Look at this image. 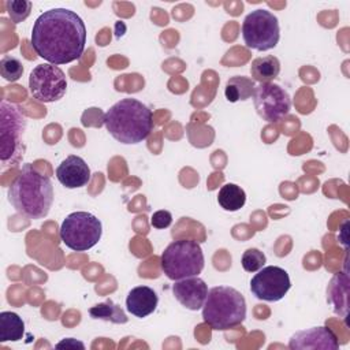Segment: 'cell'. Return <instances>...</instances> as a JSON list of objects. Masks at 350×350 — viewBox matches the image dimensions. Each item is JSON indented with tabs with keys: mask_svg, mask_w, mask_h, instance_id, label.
<instances>
[{
	"mask_svg": "<svg viewBox=\"0 0 350 350\" xmlns=\"http://www.w3.org/2000/svg\"><path fill=\"white\" fill-rule=\"evenodd\" d=\"M30 41L36 53L48 63L66 64L82 56L86 27L77 12L68 8H51L36 19Z\"/></svg>",
	"mask_w": 350,
	"mask_h": 350,
	"instance_id": "obj_1",
	"label": "cell"
},
{
	"mask_svg": "<svg viewBox=\"0 0 350 350\" xmlns=\"http://www.w3.org/2000/svg\"><path fill=\"white\" fill-rule=\"evenodd\" d=\"M8 201L16 212L29 219L45 217L53 202V186L49 176L31 164H25L8 187Z\"/></svg>",
	"mask_w": 350,
	"mask_h": 350,
	"instance_id": "obj_2",
	"label": "cell"
},
{
	"mask_svg": "<svg viewBox=\"0 0 350 350\" xmlns=\"http://www.w3.org/2000/svg\"><path fill=\"white\" fill-rule=\"evenodd\" d=\"M107 131L120 144L131 145L146 139L153 129L149 107L137 98L126 97L115 103L103 118Z\"/></svg>",
	"mask_w": 350,
	"mask_h": 350,
	"instance_id": "obj_3",
	"label": "cell"
},
{
	"mask_svg": "<svg viewBox=\"0 0 350 350\" xmlns=\"http://www.w3.org/2000/svg\"><path fill=\"white\" fill-rule=\"evenodd\" d=\"M202 319L212 329H230L246 319V301L234 287H212L202 305Z\"/></svg>",
	"mask_w": 350,
	"mask_h": 350,
	"instance_id": "obj_4",
	"label": "cell"
},
{
	"mask_svg": "<svg viewBox=\"0 0 350 350\" xmlns=\"http://www.w3.org/2000/svg\"><path fill=\"white\" fill-rule=\"evenodd\" d=\"M205 258L201 245L194 239H178L171 242L160 257V267L171 280L198 276L204 269Z\"/></svg>",
	"mask_w": 350,
	"mask_h": 350,
	"instance_id": "obj_5",
	"label": "cell"
},
{
	"mask_svg": "<svg viewBox=\"0 0 350 350\" xmlns=\"http://www.w3.org/2000/svg\"><path fill=\"white\" fill-rule=\"evenodd\" d=\"M26 116L12 103L1 101L0 105V157L3 165H15L25 153L23 133Z\"/></svg>",
	"mask_w": 350,
	"mask_h": 350,
	"instance_id": "obj_6",
	"label": "cell"
},
{
	"mask_svg": "<svg viewBox=\"0 0 350 350\" xmlns=\"http://www.w3.org/2000/svg\"><path fill=\"white\" fill-rule=\"evenodd\" d=\"M103 234L101 221L90 212H72L62 221L60 239L71 250L85 252L100 241Z\"/></svg>",
	"mask_w": 350,
	"mask_h": 350,
	"instance_id": "obj_7",
	"label": "cell"
},
{
	"mask_svg": "<svg viewBox=\"0 0 350 350\" xmlns=\"http://www.w3.org/2000/svg\"><path fill=\"white\" fill-rule=\"evenodd\" d=\"M242 38L247 48L268 51L278 45L280 27L278 18L264 8H257L246 15L242 23Z\"/></svg>",
	"mask_w": 350,
	"mask_h": 350,
	"instance_id": "obj_8",
	"label": "cell"
},
{
	"mask_svg": "<svg viewBox=\"0 0 350 350\" xmlns=\"http://www.w3.org/2000/svg\"><path fill=\"white\" fill-rule=\"evenodd\" d=\"M29 89L36 100L41 103H55L66 94V74L55 64H38L30 72Z\"/></svg>",
	"mask_w": 350,
	"mask_h": 350,
	"instance_id": "obj_9",
	"label": "cell"
},
{
	"mask_svg": "<svg viewBox=\"0 0 350 350\" xmlns=\"http://www.w3.org/2000/svg\"><path fill=\"white\" fill-rule=\"evenodd\" d=\"M252 96L258 116L265 122H278L291 109V98L288 93L273 82L260 83L254 88Z\"/></svg>",
	"mask_w": 350,
	"mask_h": 350,
	"instance_id": "obj_10",
	"label": "cell"
},
{
	"mask_svg": "<svg viewBox=\"0 0 350 350\" xmlns=\"http://www.w3.org/2000/svg\"><path fill=\"white\" fill-rule=\"evenodd\" d=\"M291 287V280L286 269L268 265L257 271L250 280V291L261 301H280Z\"/></svg>",
	"mask_w": 350,
	"mask_h": 350,
	"instance_id": "obj_11",
	"label": "cell"
},
{
	"mask_svg": "<svg viewBox=\"0 0 350 350\" xmlns=\"http://www.w3.org/2000/svg\"><path fill=\"white\" fill-rule=\"evenodd\" d=\"M288 347L291 350H336L339 349V342L331 328L313 327L291 335Z\"/></svg>",
	"mask_w": 350,
	"mask_h": 350,
	"instance_id": "obj_12",
	"label": "cell"
},
{
	"mask_svg": "<svg viewBox=\"0 0 350 350\" xmlns=\"http://www.w3.org/2000/svg\"><path fill=\"white\" fill-rule=\"evenodd\" d=\"M172 293L178 302L186 309L198 310L202 308L208 295V284L198 276H190L175 280L172 284Z\"/></svg>",
	"mask_w": 350,
	"mask_h": 350,
	"instance_id": "obj_13",
	"label": "cell"
},
{
	"mask_svg": "<svg viewBox=\"0 0 350 350\" xmlns=\"http://www.w3.org/2000/svg\"><path fill=\"white\" fill-rule=\"evenodd\" d=\"M90 176L89 165L77 154L67 156L56 168L57 180L67 189H78L88 185Z\"/></svg>",
	"mask_w": 350,
	"mask_h": 350,
	"instance_id": "obj_14",
	"label": "cell"
},
{
	"mask_svg": "<svg viewBox=\"0 0 350 350\" xmlns=\"http://www.w3.org/2000/svg\"><path fill=\"white\" fill-rule=\"evenodd\" d=\"M159 304L156 291L148 286H137L131 288L126 298L127 312L138 319H144L154 312Z\"/></svg>",
	"mask_w": 350,
	"mask_h": 350,
	"instance_id": "obj_15",
	"label": "cell"
},
{
	"mask_svg": "<svg viewBox=\"0 0 350 350\" xmlns=\"http://www.w3.org/2000/svg\"><path fill=\"white\" fill-rule=\"evenodd\" d=\"M280 72V62L276 56L268 55L262 57H256L250 66L252 79L260 83H267L273 81Z\"/></svg>",
	"mask_w": 350,
	"mask_h": 350,
	"instance_id": "obj_16",
	"label": "cell"
},
{
	"mask_svg": "<svg viewBox=\"0 0 350 350\" xmlns=\"http://www.w3.org/2000/svg\"><path fill=\"white\" fill-rule=\"evenodd\" d=\"M25 335V323L15 312L0 313V342H18Z\"/></svg>",
	"mask_w": 350,
	"mask_h": 350,
	"instance_id": "obj_17",
	"label": "cell"
},
{
	"mask_svg": "<svg viewBox=\"0 0 350 350\" xmlns=\"http://www.w3.org/2000/svg\"><path fill=\"white\" fill-rule=\"evenodd\" d=\"M254 81L247 77L237 75L232 77L227 81L226 89H224V96L230 103H237V101H243L252 97L254 92Z\"/></svg>",
	"mask_w": 350,
	"mask_h": 350,
	"instance_id": "obj_18",
	"label": "cell"
},
{
	"mask_svg": "<svg viewBox=\"0 0 350 350\" xmlns=\"http://www.w3.org/2000/svg\"><path fill=\"white\" fill-rule=\"evenodd\" d=\"M217 202L224 211L235 212L245 205L246 194L241 186L235 183H226L219 190Z\"/></svg>",
	"mask_w": 350,
	"mask_h": 350,
	"instance_id": "obj_19",
	"label": "cell"
},
{
	"mask_svg": "<svg viewBox=\"0 0 350 350\" xmlns=\"http://www.w3.org/2000/svg\"><path fill=\"white\" fill-rule=\"evenodd\" d=\"M89 314L92 316V319L105 320L113 324H126L129 321V317L126 316L123 309L119 305L113 304L111 299L92 306L89 309Z\"/></svg>",
	"mask_w": 350,
	"mask_h": 350,
	"instance_id": "obj_20",
	"label": "cell"
},
{
	"mask_svg": "<svg viewBox=\"0 0 350 350\" xmlns=\"http://www.w3.org/2000/svg\"><path fill=\"white\" fill-rule=\"evenodd\" d=\"M0 72L5 81L15 82L23 74V64L19 59L14 56H3V59L0 60Z\"/></svg>",
	"mask_w": 350,
	"mask_h": 350,
	"instance_id": "obj_21",
	"label": "cell"
},
{
	"mask_svg": "<svg viewBox=\"0 0 350 350\" xmlns=\"http://www.w3.org/2000/svg\"><path fill=\"white\" fill-rule=\"evenodd\" d=\"M265 262H267L265 254L256 247H250L245 250L241 258V264L246 272H257L264 267Z\"/></svg>",
	"mask_w": 350,
	"mask_h": 350,
	"instance_id": "obj_22",
	"label": "cell"
},
{
	"mask_svg": "<svg viewBox=\"0 0 350 350\" xmlns=\"http://www.w3.org/2000/svg\"><path fill=\"white\" fill-rule=\"evenodd\" d=\"M5 8H7L10 19L14 23H21V22H23L30 15L31 1L8 0V1H5Z\"/></svg>",
	"mask_w": 350,
	"mask_h": 350,
	"instance_id": "obj_23",
	"label": "cell"
},
{
	"mask_svg": "<svg viewBox=\"0 0 350 350\" xmlns=\"http://www.w3.org/2000/svg\"><path fill=\"white\" fill-rule=\"evenodd\" d=\"M171 223H172V215L168 211H164V209L154 212L150 217V224L154 228H159V230L170 227Z\"/></svg>",
	"mask_w": 350,
	"mask_h": 350,
	"instance_id": "obj_24",
	"label": "cell"
},
{
	"mask_svg": "<svg viewBox=\"0 0 350 350\" xmlns=\"http://www.w3.org/2000/svg\"><path fill=\"white\" fill-rule=\"evenodd\" d=\"M56 347L57 349H62V347H71V349H77V347H79V349H85V345L82 343V342H78L77 339H74V338H66V339H63L62 342H59L57 345H56Z\"/></svg>",
	"mask_w": 350,
	"mask_h": 350,
	"instance_id": "obj_25",
	"label": "cell"
}]
</instances>
